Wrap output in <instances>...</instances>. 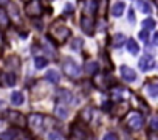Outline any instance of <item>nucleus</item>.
<instances>
[{
    "label": "nucleus",
    "instance_id": "1",
    "mask_svg": "<svg viewBox=\"0 0 158 140\" xmlns=\"http://www.w3.org/2000/svg\"><path fill=\"white\" fill-rule=\"evenodd\" d=\"M70 28H67L64 24H62V20L60 19H57L56 22H53V25L50 27V33H48V36L54 41V42H57V44H64L68 37H70Z\"/></svg>",
    "mask_w": 158,
    "mask_h": 140
},
{
    "label": "nucleus",
    "instance_id": "2",
    "mask_svg": "<svg viewBox=\"0 0 158 140\" xmlns=\"http://www.w3.org/2000/svg\"><path fill=\"white\" fill-rule=\"evenodd\" d=\"M62 72H64L68 78H77L79 75H81V67H79L73 59L67 58V59H64V62H62Z\"/></svg>",
    "mask_w": 158,
    "mask_h": 140
},
{
    "label": "nucleus",
    "instance_id": "3",
    "mask_svg": "<svg viewBox=\"0 0 158 140\" xmlns=\"http://www.w3.org/2000/svg\"><path fill=\"white\" fill-rule=\"evenodd\" d=\"M126 125H127L130 129L138 131V129L143 128V125H144V118H143V115H141L139 112H135V111H133V112H129V114H127Z\"/></svg>",
    "mask_w": 158,
    "mask_h": 140
},
{
    "label": "nucleus",
    "instance_id": "4",
    "mask_svg": "<svg viewBox=\"0 0 158 140\" xmlns=\"http://www.w3.org/2000/svg\"><path fill=\"white\" fill-rule=\"evenodd\" d=\"M42 11H44V8H42L40 0H31V2H28L27 7H25V13L30 17H40Z\"/></svg>",
    "mask_w": 158,
    "mask_h": 140
},
{
    "label": "nucleus",
    "instance_id": "5",
    "mask_svg": "<svg viewBox=\"0 0 158 140\" xmlns=\"http://www.w3.org/2000/svg\"><path fill=\"white\" fill-rule=\"evenodd\" d=\"M27 123L33 131L40 132L42 128H44V115L42 114H30L28 118H27Z\"/></svg>",
    "mask_w": 158,
    "mask_h": 140
},
{
    "label": "nucleus",
    "instance_id": "6",
    "mask_svg": "<svg viewBox=\"0 0 158 140\" xmlns=\"http://www.w3.org/2000/svg\"><path fill=\"white\" fill-rule=\"evenodd\" d=\"M81 28H82L84 33H87V34H93V31H95V22H93V17H92V16H84V17L81 19Z\"/></svg>",
    "mask_w": 158,
    "mask_h": 140
},
{
    "label": "nucleus",
    "instance_id": "7",
    "mask_svg": "<svg viewBox=\"0 0 158 140\" xmlns=\"http://www.w3.org/2000/svg\"><path fill=\"white\" fill-rule=\"evenodd\" d=\"M138 65H139V70H143V72H147V70H150V68L155 65L153 56H152V55H144V56L139 59Z\"/></svg>",
    "mask_w": 158,
    "mask_h": 140
},
{
    "label": "nucleus",
    "instance_id": "8",
    "mask_svg": "<svg viewBox=\"0 0 158 140\" xmlns=\"http://www.w3.org/2000/svg\"><path fill=\"white\" fill-rule=\"evenodd\" d=\"M121 77L124 78V81L127 83H133L136 80V72L133 68H130L129 65H123L121 67Z\"/></svg>",
    "mask_w": 158,
    "mask_h": 140
},
{
    "label": "nucleus",
    "instance_id": "9",
    "mask_svg": "<svg viewBox=\"0 0 158 140\" xmlns=\"http://www.w3.org/2000/svg\"><path fill=\"white\" fill-rule=\"evenodd\" d=\"M10 121L16 126H20V128H23L27 125V118L20 112H10Z\"/></svg>",
    "mask_w": 158,
    "mask_h": 140
},
{
    "label": "nucleus",
    "instance_id": "10",
    "mask_svg": "<svg viewBox=\"0 0 158 140\" xmlns=\"http://www.w3.org/2000/svg\"><path fill=\"white\" fill-rule=\"evenodd\" d=\"M16 84V77L13 73H0V86H6V87H13Z\"/></svg>",
    "mask_w": 158,
    "mask_h": 140
},
{
    "label": "nucleus",
    "instance_id": "11",
    "mask_svg": "<svg viewBox=\"0 0 158 140\" xmlns=\"http://www.w3.org/2000/svg\"><path fill=\"white\" fill-rule=\"evenodd\" d=\"M57 100H59V103H70L73 100V95L67 89H59L57 90Z\"/></svg>",
    "mask_w": 158,
    "mask_h": 140
},
{
    "label": "nucleus",
    "instance_id": "12",
    "mask_svg": "<svg viewBox=\"0 0 158 140\" xmlns=\"http://www.w3.org/2000/svg\"><path fill=\"white\" fill-rule=\"evenodd\" d=\"M109 0H98V3H96V11L101 17H106L107 14V8H109Z\"/></svg>",
    "mask_w": 158,
    "mask_h": 140
},
{
    "label": "nucleus",
    "instance_id": "13",
    "mask_svg": "<svg viewBox=\"0 0 158 140\" xmlns=\"http://www.w3.org/2000/svg\"><path fill=\"white\" fill-rule=\"evenodd\" d=\"M124 8H126V3H124V2H116V3L112 7V16H113V17H119V16H123Z\"/></svg>",
    "mask_w": 158,
    "mask_h": 140
},
{
    "label": "nucleus",
    "instance_id": "14",
    "mask_svg": "<svg viewBox=\"0 0 158 140\" xmlns=\"http://www.w3.org/2000/svg\"><path fill=\"white\" fill-rule=\"evenodd\" d=\"M126 47H127V50H129L130 55H138V53H139V45L136 44L135 39H127Z\"/></svg>",
    "mask_w": 158,
    "mask_h": 140
},
{
    "label": "nucleus",
    "instance_id": "15",
    "mask_svg": "<svg viewBox=\"0 0 158 140\" xmlns=\"http://www.w3.org/2000/svg\"><path fill=\"white\" fill-rule=\"evenodd\" d=\"M8 27H10V16L0 7V28H8Z\"/></svg>",
    "mask_w": 158,
    "mask_h": 140
},
{
    "label": "nucleus",
    "instance_id": "16",
    "mask_svg": "<svg viewBox=\"0 0 158 140\" xmlns=\"http://www.w3.org/2000/svg\"><path fill=\"white\" fill-rule=\"evenodd\" d=\"M45 78H47L50 83H53V84H57V83L60 81V75H59L57 70H48L47 75H45Z\"/></svg>",
    "mask_w": 158,
    "mask_h": 140
},
{
    "label": "nucleus",
    "instance_id": "17",
    "mask_svg": "<svg viewBox=\"0 0 158 140\" xmlns=\"http://www.w3.org/2000/svg\"><path fill=\"white\" fill-rule=\"evenodd\" d=\"M98 70H99V64H98V62L89 61V62L85 64V72H87V75H95Z\"/></svg>",
    "mask_w": 158,
    "mask_h": 140
},
{
    "label": "nucleus",
    "instance_id": "18",
    "mask_svg": "<svg viewBox=\"0 0 158 140\" xmlns=\"http://www.w3.org/2000/svg\"><path fill=\"white\" fill-rule=\"evenodd\" d=\"M112 45L115 47V48H119L121 45H124V41H126V36L123 34V33H116L113 37H112Z\"/></svg>",
    "mask_w": 158,
    "mask_h": 140
},
{
    "label": "nucleus",
    "instance_id": "19",
    "mask_svg": "<svg viewBox=\"0 0 158 140\" xmlns=\"http://www.w3.org/2000/svg\"><path fill=\"white\" fill-rule=\"evenodd\" d=\"M136 7H138L139 11H143L144 14H150V13H152V7L146 2V0H138V2H136Z\"/></svg>",
    "mask_w": 158,
    "mask_h": 140
},
{
    "label": "nucleus",
    "instance_id": "20",
    "mask_svg": "<svg viewBox=\"0 0 158 140\" xmlns=\"http://www.w3.org/2000/svg\"><path fill=\"white\" fill-rule=\"evenodd\" d=\"M146 90H147V94H149L152 98H158V84H156V83L147 84V86H146Z\"/></svg>",
    "mask_w": 158,
    "mask_h": 140
},
{
    "label": "nucleus",
    "instance_id": "21",
    "mask_svg": "<svg viewBox=\"0 0 158 140\" xmlns=\"http://www.w3.org/2000/svg\"><path fill=\"white\" fill-rule=\"evenodd\" d=\"M11 101H13V104H16V106L22 104V103H23V94L19 92V90L13 92V94H11Z\"/></svg>",
    "mask_w": 158,
    "mask_h": 140
},
{
    "label": "nucleus",
    "instance_id": "22",
    "mask_svg": "<svg viewBox=\"0 0 158 140\" xmlns=\"http://www.w3.org/2000/svg\"><path fill=\"white\" fill-rule=\"evenodd\" d=\"M54 114H56L59 118H67L68 111H67V107H64L62 104H57V106H56V109H54Z\"/></svg>",
    "mask_w": 158,
    "mask_h": 140
},
{
    "label": "nucleus",
    "instance_id": "23",
    "mask_svg": "<svg viewBox=\"0 0 158 140\" xmlns=\"http://www.w3.org/2000/svg\"><path fill=\"white\" fill-rule=\"evenodd\" d=\"M155 27H156V22H155L152 17H147V19L143 20V28H144V30L149 31V30H153Z\"/></svg>",
    "mask_w": 158,
    "mask_h": 140
},
{
    "label": "nucleus",
    "instance_id": "24",
    "mask_svg": "<svg viewBox=\"0 0 158 140\" xmlns=\"http://www.w3.org/2000/svg\"><path fill=\"white\" fill-rule=\"evenodd\" d=\"M34 64H36V68H44V67L48 64V61H47L45 58H40V56H37V58L34 59Z\"/></svg>",
    "mask_w": 158,
    "mask_h": 140
},
{
    "label": "nucleus",
    "instance_id": "25",
    "mask_svg": "<svg viewBox=\"0 0 158 140\" xmlns=\"http://www.w3.org/2000/svg\"><path fill=\"white\" fill-rule=\"evenodd\" d=\"M81 118H82L84 121H87V123H89V121L92 120V109H90V107L84 109V111L81 112Z\"/></svg>",
    "mask_w": 158,
    "mask_h": 140
},
{
    "label": "nucleus",
    "instance_id": "26",
    "mask_svg": "<svg viewBox=\"0 0 158 140\" xmlns=\"http://www.w3.org/2000/svg\"><path fill=\"white\" fill-rule=\"evenodd\" d=\"M14 138H16V134L13 131H6L0 134V140H14Z\"/></svg>",
    "mask_w": 158,
    "mask_h": 140
},
{
    "label": "nucleus",
    "instance_id": "27",
    "mask_svg": "<svg viewBox=\"0 0 158 140\" xmlns=\"http://www.w3.org/2000/svg\"><path fill=\"white\" fill-rule=\"evenodd\" d=\"M150 128L153 131H158V115H155V117L150 118Z\"/></svg>",
    "mask_w": 158,
    "mask_h": 140
},
{
    "label": "nucleus",
    "instance_id": "28",
    "mask_svg": "<svg viewBox=\"0 0 158 140\" xmlns=\"http://www.w3.org/2000/svg\"><path fill=\"white\" fill-rule=\"evenodd\" d=\"M81 47H82V41H81V39H74V41H73V44H71V48H73V50H79Z\"/></svg>",
    "mask_w": 158,
    "mask_h": 140
},
{
    "label": "nucleus",
    "instance_id": "29",
    "mask_svg": "<svg viewBox=\"0 0 158 140\" xmlns=\"http://www.w3.org/2000/svg\"><path fill=\"white\" fill-rule=\"evenodd\" d=\"M139 39L141 41H144V42H147V39H149V31L147 30H143V31H139Z\"/></svg>",
    "mask_w": 158,
    "mask_h": 140
},
{
    "label": "nucleus",
    "instance_id": "30",
    "mask_svg": "<svg viewBox=\"0 0 158 140\" xmlns=\"http://www.w3.org/2000/svg\"><path fill=\"white\" fill-rule=\"evenodd\" d=\"M102 140H118V137H116L115 132H107V134L102 137Z\"/></svg>",
    "mask_w": 158,
    "mask_h": 140
},
{
    "label": "nucleus",
    "instance_id": "31",
    "mask_svg": "<svg viewBox=\"0 0 158 140\" xmlns=\"http://www.w3.org/2000/svg\"><path fill=\"white\" fill-rule=\"evenodd\" d=\"M74 11V7L71 5V3H67L65 5V14H70V13H73Z\"/></svg>",
    "mask_w": 158,
    "mask_h": 140
},
{
    "label": "nucleus",
    "instance_id": "32",
    "mask_svg": "<svg viewBox=\"0 0 158 140\" xmlns=\"http://www.w3.org/2000/svg\"><path fill=\"white\" fill-rule=\"evenodd\" d=\"M48 138H50V140H62V137H60L59 134H56V132H51V134L48 135Z\"/></svg>",
    "mask_w": 158,
    "mask_h": 140
},
{
    "label": "nucleus",
    "instance_id": "33",
    "mask_svg": "<svg viewBox=\"0 0 158 140\" xmlns=\"http://www.w3.org/2000/svg\"><path fill=\"white\" fill-rule=\"evenodd\" d=\"M129 22L130 24H135V13H133V10L129 11Z\"/></svg>",
    "mask_w": 158,
    "mask_h": 140
},
{
    "label": "nucleus",
    "instance_id": "34",
    "mask_svg": "<svg viewBox=\"0 0 158 140\" xmlns=\"http://www.w3.org/2000/svg\"><path fill=\"white\" fill-rule=\"evenodd\" d=\"M5 45V36H3V33L0 31V48H2Z\"/></svg>",
    "mask_w": 158,
    "mask_h": 140
},
{
    "label": "nucleus",
    "instance_id": "35",
    "mask_svg": "<svg viewBox=\"0 0 158 140\" xmlns=\"http://www.w3.org/2000/svg\"><path fill=\"white\" fill-rule=\"evenodd\" d=\"M152 41H153V44H155V45H158V31H155V34H153Z\"/></svg>",
    "mask_w": 158,
    "mask_h": 140
},
{
    "label": "nucleus",
    "instance_id": "36",
    "mask_svg": "<svg viewBox=\"0 0 158 140\" xmlns=\"http://www.w3.org/2000/svg\"><path fill=\"white\" fill-rule=\"evenodd\" d=\"M150 140H158V137L156 135H150Z\"/></svg>",
    "mask_w": 158,
    "mask_h": 140
},
{
    "label": "nucleus",
    "instance_id": "37",
    "mask_svg": "<svg viewBox=\"0 0 158 140\" xmlns=\"http://www.w3.org/2000/svg\"><path fill=\"white\" fill-rule=\"evenodd\" d=\"M0 3H8V0H0Z\"/></svg>",
    "mask_w": 158,
    "mask_h": 140
},
{
    "label": "nucleus",
    "instance_id": "38",
    "mask_svg": "<svg viewBox=\"0 0 158 140\" xmlns=\"http://www.w3.org/2000/svg\"><path fill=\"white\" fill-rule=\"evenodd\" d=\"M23 2H31V0H23Z\"/></svg>",
    "mask_w": 158,
    "mask_h": 140
}]
</instances>
